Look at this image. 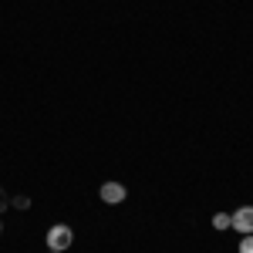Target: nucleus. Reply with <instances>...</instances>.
I'll return each mask as SVG.
<instances>
[{
  "label": "nucleus",
  "instance_id": "nucleus-4",
  "mask_svg": "<svg viewBox=\"0 0 253 253\" xmlns=\"http://www.w3.org/2000/svg\"><path fill=\"white\" fill-rule=\"evenodd\" d=\"M213 230H230V213H216L213 216Z\"/></svg>",
  "mask_w": 253,
  "mask_h": 253
},
{
  "label": "nucleus",
  "instance_id": "nucleus-8",
  "mask_svg": "<svg viewBox=\"0 0 253 253\" xmlns=\"http://www.w3.org/2000/svg\"><path fill=\"white\" fill-rule=\"evenodd\" d=\"M51 253H58V250H51Z\"/></svg>",
  "mask_w": 253,
  "mask_h": 253
},
{
  "label": "nucleus",
  "instance_id": "nucleus-7",
  "mask_svg": "<svg viewBox=\"0 0 253 253\" xmlns=\"http://www.w3.org/2000/svg\"><path fill=\"white\" fill-rule=\"evenodd\" d=\"M0 233H3V223H0Z\"/></svg>",
  "mask_w": 253,
  "mask_h": 253
},
{
  "label": "nucleus",
  "instance_id": "nucleus-2",
  "mask_svg": "<svg viewBox=\"0 0 253 253\" xmlns=\"http://www.w3.org/2000/svg\"><path fill=\"white\" fill-rule=\"evenodd\" d=\"M230 230H236L240 236L253 233V206H240L236 213H230Z\"/></svg>",
  "mask_w": 253,
  "mask_h": 253
},
{
  "label": "nucleus",
  "instance_id": "nucleus-3",
  "mask_svg": "<svg viewBox=\"0 0 253 253\" xmlns=\"http://www.w3.org/2000/svg\"><path fill=\"white\" fill-rule=\"evenodd\" d=\"M98 196H101V203L115 206V203H125V196H128V189H125L122 182H101V189H98Z\"/></svg>",
  "mask_w": 253,
  "mask_h": 253
},
{
  "label": "nucleus",
  "instance_id": "nucleus-5",
  "mask_svg": "<svg viewBox=\"0 0 253 253\" xmlns=\"http://www.w3.org/2000/svg\"><path fill=\"white\" fill-rule=\"evenodd\" d=\"M240 253H253V233H247L240 240Z\"/></svg>",
  "mask_w": 253,
  "mask_h": 253
},
{
  "label": "nucleus",
  "instance_id": "nucleus-6",
  "mask_svg": "<svg viewBox=\"0 0 253 253\" xmlns=\"http://www.w3.org/2000/svg\"><path fill=\"white\" fill-rule=\"evenodd\" d=\"M3 210H7V196L0 193V213H3Z\"/></svg>",
  "mask_w": 253,
  "mask_h": 253
},
{
  "label": "nucleus",
  "instance_id": "nucleus-1",
  "mask_svg": "<svg viewBox=\"0 0 253 253\" xmlns=\"http://www.w3.org/2000/svg\"><path fill=\"white\" fill-rule=\"evenodd\" d=\"M75 243V230L71 226H64V223H58V226H51L47 230V250H68Z\"/></svg>",
  "mask_w": 253,
  "mask_h": 253
}]
</instances>
